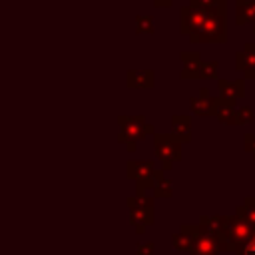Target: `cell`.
<instances>
[{"label":"cell","instance_id":"6da1fadb","mask_svg":"<svg viewBox=\"0 0 255 255\" xmlns=\"http://www.w3.org/2000/svg\"><path fill=\"white\" fill-rule=\"evenodd\" d=\"M253 235H255V227L235 215V217H227L225 231L217 243L221 251H235L237 247H245L253 239Z\"/></svg>","mask_w":255,"mask_h":255},{"label":"cell","instance_id":"7a4b0ae2","mask_svg":"<svg viewBox=\"0 0 255 255\" xmlns=\"http://www.w3.org/2000/svg\"><path fill=\"white\" fill-rule=\"evenodd\" d=\"M120 126H122L120 141L126 143L129 151H135V143L141 141L147 133H153V126L147 124L143 116H133V118L122 116L120 118Z\"/></svg>","mask_w":255,"mask_h":255},{"label":"cell","instance_id":"3957f363","mask_svg":"<svg viewBox=\"0 0 255 255\" xmlns=\"http://www.w3.org/2000/svg\"><path fill=\"white\" fill-rule=\"evenodd\" d=\"M225 34H227L225 32V10H213V12H205L201 30L191 42L221 44V42H225Z\"/></svg>","mask_w":255,"mask_h":255},{"label":"cell","instance_id":"277c9868","mask_svg":"<svg viewBox=\"0 0 255 255\" xmlns=\"http://www.w3.org/2000/svg\"><path fill=\"white\" fill-rule=\"evenodd\" d=\"M183 139L175 133H157L155 135V155L159 157L163 171L171 169V165L181 157Z\"/></svg>","mask_w":255,"mask_h":255},{"label":"cell","instance_id":"5b68a950","mask_svg":"<svg viewBox=\"0 0 255 255\" xmlns=\"http://www.w3.org/2000/svg\"><path fill=\"white\" fill-rule=\"evenodd\" d=\"M128 207L131 211L129 223L137 229V233H143L147 225L153 223V199L151 197H128Z\"/></svg>","mask_w":255,"mask_h":255},{"label":"cell","instance_id":"8992f818","mask_svg":"<svg viewBox=\"0 0 255 255\" xmlns=\"http://www.w3.org/2000/svg\"><path fill=\"white\" fill-rule=\"evenodd\" d=\"M203 18H205V12L195 8V6H185L181 8L179 12V32L189 36V40H193L199 30H201V24H203Z\"/></svg>","mask_w":255,"mask_h":255},{"label":"cell","instance_id":"52a82bcc","mask_svg":"<svg viewBox=\"0 0 255 255\" xmlns=\"http://www.w3.org/2000/svg\"><path fill=\"white\" fill-rule=\"evenodd\" d=\"M199 223L197 225H187V223H183L181 227H179V231H175L173 233V237H171V243H173V249H177V251H191V245H193V241H195V237L199 235Z\"/></svg>","mask_w":255,"mask_h":255},{"label":"cell","instance_id":"ba28073f","mask_svg":"<svg viewBox=\"0 0 255 255\" xmlns=\"http://www.w3.org/2000/svg\"><path fill=\"white\" fill-rule=\"evenodd\" d=\"M235 68L245 74V78H255V44H245L243 52L235 54Z\"/></svg>","mask_w":255,"mask_h":255},{"label":"cell","instance_id":"9c48e42d","mask_svg":"<svg viewBox=\"0 0 255 255\" xmlns=\"http://www.w3.org/2000/svg\"><path fill=\"white\" fill-rule=\"evenodd\" d=\"M217 86H219V98L225 102V104H235L239 98H243L245 90H243V80H235V82H229V80H217Z\"/></svg>","mask_w":255,"mask_h":255},{"label":"cell","instance_id":"30bf717a","mask_svg":"<svg viewBox=\"0 0 255 255\" xmlns=\"http://www.w3.org/2000/svg\"><path fill=\"white\" fill-rule=\"evenodd\" d=\"M199 229H201V227H199ZM219 251H221V249H219L217 239L211 237V235H207V233H203V231H199V235L195 237V241H193V245H191L189 255H217Z\"/></svg>","mask_w":255,"mask_h":255},{"label":"cell","instance_id":"8fae6325","mask_svg":"<svg viewBox=\"0 0 255 255\" xmlns=\"http://www.w3.org/2000/svg\"><path fill=\"white\" fill-rule=\"evenodd\" d=\"M181 78L187 80V78H201V68H203V62L199 58V54L195 52H183L181 54Z\"/></svg>","mask_w":255,"mask_h":255},{"label":"cell","instance_id":"7c38bea8","mask_svg":"<svg viewBox=\"0 0 255 255\" xmlns=\"http://www.w3.org/2000/svg\"><path fill=\"white\" fill-rule=\"evenodd\" d=\"M219 98H211L207 90H201L199 96L191 98V112L197 116H213V110L217 106Z\"/></svg>","mask_w":255,"mask_h":255},{"label":"cell","instance_id":"4fadbf2b","mask_svg":"<svg viewBox=\"0 0 255 255\" xmlns=\"http://www.w3.org/2000/svg\"><path fill=\"white\" fill-rule=\"evenodd\" d=\"M225 225H227V217H223V215H209V217H201L199 219L201 231L207 233V235H211V237H215L217 241L223 235Z\"/></svg>","mask_w":255,"mask_h":255},{"label":"cell","instance_id":"5bb4252c","mask_svg":"<svg viewBox=\"0 0 255 255\" xmlns=\"http://www.w3.org/2000/svg\"><path fill=\"white\" fill-rule=\"evenodd\" d=\"M128 175L135 181H145V179H151L155 175V167H153V161H128Z\"/></svg>","mask_w":255,"mask_h":255},{"label":"cell","instance_id":"9a60e30c","mask_svg":"<svg viewBox=\"0 0 255 255\" xmlns=\"http://www.w3.org/2000/svg\"><path fill=\"white\" fill-rule=\"evenodd\" d=\"M126 82L133 90H147L153 86V72L151 70H131V72H128Z\"/></svg>","mask_w":255,"mask_h":255},{"label":"cell","instance_id":"2e32d148","mask_svg":"<svg viewBox=\"0 0 255 255\" xmlns=\"http://www.w3.org/2000/svg\"><path fill=\"white\" fill-rule=\"evenodd\" d=\"M235 22L237 24H255V0H235Z\"/></svg>","mask_w":255,"mask_h":255},{"label":"cell","instance_id":"e0dca14e","mask_svg":"<svg viewBox=\"0 0 255 255\" xmlns=\"http://www.w3.org/2000/svg\"><path fill=\"white\" fill-rule=\"evenodd\" d=\"M213 116L223 124H235V108L231 104H225L221 98L217 100V106L213 110Z\"/></svg>","mask_w":255,"mask_h":255},{"label":"cell","instance_id":"ac0fdd59","mask_svg":"<svg viewBox=\"0 0 255 255\" xmlns=\"http://www.w3.org/2000/svg\"><path fill=\"white\" fill-rule=\"evenodd\" d=\"M171 126H173V129H175V135H179L181 139H183V143L189 139L187 135H189V129H191V120H189V116H173L171 118Z\"/></svg>","mask_w":255,"mask_h":255},{"label":"cell","instance_id":"d6986e66","mask_svg":"<svg viewBox=\"0 0 255 255\" xmlns=\"http://www.w3.org/2000/svg\"><path fill=\"white\" fill-rule=\"evenodd\" d=\"M237 217L245 219L249 225L255 227V197H245L243 205L237 207Z\"/></svg>","mask_w":255,"mask_h":255},{"label":"cell","instance_id":"ffe728a7","mask_svg":"<svg viewBox=\"0 0 255 255\" xmlns=\"http://www.w3.org/2000/svg\"><path fill=\"white\" fill-rule=\"evenodd\" d=\"M153 193L159 197H169L171 195V181L163 177V171H157V179L153 185Z\"/></svg>","mask_w":255,"mask_h":255},{"label":"cell","instance_id":"44dd1931","mask_svg":"<svg viewBox=\"0 0 255 255\" xmlns=\"http://www.w3.org/2000/svg\"><path fill=\"white\" fill-rule=\"evenodd\" d=\"M191 6L203 10V12H213V10H225V2L221 0H191Z\"/></svg>","mask_w":255,"mask_h":255},{"label":"cell","instance_id":"7402d4cb","mask_svg":"<svg viewBox=\"0 0 255 255\" xmlns=\"http://www.w3.org/2000/svg\"><path fill=\"white\" fill-rule=\"evenodd\" d=\"M135 22H137V26H135L137 34H153L155 32V28H153V16H137Z\"/></svg>","mask_w":255,"mask_h":255},{"label":"cell","instance_id":"603a6c76","mask_svg":"<svg viewBox=\"0 0 255 255\" xmlns=\"http://www.w3.org/2000/svg\"><path fill=\"white\" fill-rule=\"evenodd\" d=\"M253 118H255V114H253V110H251L249 106H243V108L235 110V124H237V126L249 124Z\"/></svg>","mask_w":255,"mask_h":255},{"label":"cell","instance_id":"cb8c5ba5","mask_svg":"<svg viewBox=\"0 0 255 255\" xmlns=\"http://www.w3.org/2000/svg\"><path fill=\"white\" fill-rule=\"evenodd\" d=\"M201 80H219L217 78V62H203L201 68Z\"/></svg>","mask_w":255,"mask_h":255},{"label":"cell","instance_id":"d4e9b609","mask_svg":"<svg viewBox=\"0 0 255 255\" xmlns=\"http://www.w3.org/2000/svg\"><path fill=\"white\" fill-rule=\"evenodd\" d=\"M245 149L255 157V135L253 133H247L245 135Z\"/></svg>","mask_w":255,"mask_h":255},{"label":"cell","instance_id":"484cf974","mask_svg":"<svg viewBox=\"0 0 255 255\" xmlns=\"http://www.w3.org/2000/svg\"><path fill=\"white\" fill-rule=\"evenodd\" d=\"M237 255H255V235H253V239L245 247H241V251Z\"/></svg>","mask_w":255,"mask_h":255},{"label":"cell","instance_id":"4316f807","mask_svg":"<svg viewBox=\"0 0 255 255\" xmlns=\"http://www.w3.org/2000/svg\"><path fill=\"white\" fill-rule=\"evenodd\" d=\"M137 255H153V243L137 245Z\"/></svg>","mask_w":255,"mask_h":255},{"label":"cell","instance_id":"83f0119b","mask_svg":"<svg viewBox=\"0 0 255 255\" xmlns=\"http://www.w3.org/2000/svg\"><path fill=\"white\" fill-rule=\"evenodd\" d=\"M153 4H155V6H171L173 0H153Z\"/></svg>","mask_w":255,"mask_h":255},{"label":"cell","instance_id":"f1b7e54d","mask_svg":"<svg viewBox=\"0 0 255 255\" xmlns=\"http://www.w3.org/2000/svg\"><path fill=\"white\" fill-rule=\"evenodd\" d=\"M221 2H225V0H221Z\"/></svg>","mask_w":255,"mask_h":255},{"label":"cell","instance_id":"f546056e","mask_svg":"<svg viewBox=\"0 0 255 255\" xmlns=\"http://www.w3.org/2000/svg\"><path fill=\"white\" fill-rule=\"evenodd\" d=\"M253 28H255V26H253Z\"/></svg>","mask_w":255,"mask_h":255}]
</instances>
